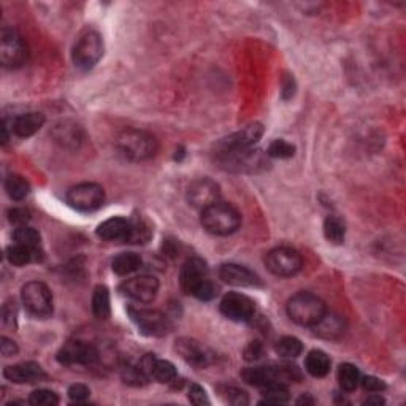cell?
Segmentation results:
<instances>
[{"label":"cell","instance_id":"6da1fadb","mask_svg":"<svg viewBox=\"0 0 406 406\" xmlns=\"http://www.w3.org/2000/svg\"><path fill=\"white\" fill-rule=\"evenodd\" d=\"M180 284L186 293H191L203 302L211 300L218 293V287L210 278V270L205 262L199 258H192L184 262L180 273Z\"/></svg>","mask_w":406,"mask_h":406},{"label":"cell","instance_id":"7a4b0ae2","mask_svg":"<svg viewBox=\"0 0 406 406\" xmlns=\"http://www.w3.org/2000/svg\"><path fill=\"white\" fill-rule=\"evenodd\" d=\"M244 381L251 386L265 387L269 384H286L292 381H300L302 373L296 365L289 363H276V365L267 367H253L246 368L242 373Z\"/></svg>","mask_w":406,"mask_h":406},{"label":"cell","instance_id":"3957f363","mask_svg":"<svg viewBox=\"0 0 406 406\" xmlns=\"http://www.w3.org/2000/svg\"><path fill=\"white\" fill-rule=\"evenodd\" d=\"M117 149L122 156L133 162H140L153 157L157 151V142L151 133L138 129H126L116 140Z\"/></svg>","mask_w":406,"mask_h":406},{"label":"cell","instance_id":"277c9868","mask_svg":"<svg viewBox=\"0 0 406 406\" xmlns=\"http://www.w3.org/2000/svg\"><path fill=\"white\" fill-rule=\"evenodd\" d=\"M240 224L242 216L237 208L229 203L218 202L202 211V226L213 235H231L238 231Z\"/></svg>","mask_w":406,"mask_h":406},{"label":"cell","instance_id":"5b68a950","mask_svg":"<svg viewBox=\"0 0 406 406\" xmlns=\"http://www.w3.org/2000/svg\"><path fill=\"white\" fill-rule=\"evenodd\" d=\"M287 314L298 325L313 327L327 311L325 303L318 296L309 292H298L287 302Z\"/></svg>","mask_w":406,"mask_h":406},{"label":"cell","instance_id":"8992f818","mask_svg":"<svg viewBox=\"0 0 406 406\" xmlns=\"http://www.w3.org/2000/svg\"><path fill=\"white\" fill-rule=\"evenodd\" d=\"M269 156V154H267ZM267 156L259 149L244 148V149H233V151H222L218 153L219 162L222 164L224 168L231 170V172H259L264 170L269 164Z\"/></svg>","mask_w":406,"mask_h":406},{"label":"cell","instance_id":"52a82bcc","mask_svg":"<svg viewBox=\"0 0 406 406\" xmlns=\"http://www.w3.org/2000/svg\"><path fill=\"white\" fill-rule=\"evenodd\" d=\"M104 55V40L97 32L89 30L81 35L73 48V64L79 70L88 72Z\"/></svg>","mask_w":406,"mask_h":406},{"label":"cell","instance_id":"ba28073f","mask_svg":"<svg viewBox=\"0 0 406 406\" xmlns=\"http://www.w3.org/2000/svg\"><path fill=\"white\" fill-rule=\"evenodd\" d=\"M28 45L14 29L3 28L0 34V62L7 68H18L28 61Z\"/></svg>","mask_w":406,"mask_h":406},{"label":"cell","instance_id":"9c48e42d","mask_svg":"<svg viewBox=\"0 0 406 406\" xmlns=\"http://www.w3.org/2000/svg\"><path fill=\"white\" fill-rule=\"evenodd\" d=\"M23 304L35 318H48L52 313V296L48 286L39 281H30L21 291Z\"/></svg>","mask_w":406,"mask_h":406},{"label":"cell","instance_id":"30bf717a","mask_svg":"<svg viewBox=\"0 0 406 406\" xmlns=\"http://www.w3.org/2000/svg\"><path fill=\"white\" fill-rule=\"evenodd\" d=\"M130 319L137 324L142 334L149 336H164L173 329L172 320L167 314L157 311V309H143L129 308Z\"/></svg>","mask_w":406,"mask_h":406},{"label":"cell","instance_id":"8fae6325","mask_svg":"<svg viewBox=\"0 0 406 406\" xmlns=\"http://www.w3.org/2000/svg\"><path fill=\"white\" fill-rule=\"evenodd\" d=\"M105 200L102 186L95 183H81L67 192V202L73 210L90 213L99 210Z\"/></svg>","mask_w":406,"mask_h":406},{"label":"cell","instance_id":"7c38bea8","mask_svg":"<svg viewBox=\"0 0 406 406\" xmlns=\"http://www.w3.org/2000/svg\"><path fill=\"white\" fill-rule=\"evenodd\" d=\"M265 265L275 276L289 278L302 270L303 260L296 249L276 248L267 254Z\"/></svg>","mask_w":406,"mask_h":406},{"label":"cell","instance_id":"4fadbf2b","mask_svg":"<svg viewBox=\"0 0 406 406\" xmlns=\"http://www.w3.org/2000/svg\"><path fill=\"white\" fill-rule=\"evenodd\" d=\"M57 360L64 365H94L99 360V352L84 341H68L59 351Z\"/></svg>","mask_w":406,"mask_h":406},{"label":"cell","instance_id":"5bb4252c","mask_svg":"<svg viewBox=\"0 0 406 406\" xmlns=\"http://www.w3.org/2000/svg\"><path fill=\"white\" fill-rule=\"evenodd\" d=\"M221 191L216 181L210 178H200L194 181L188 189V202L191 206L203 211L205 208L215 205L219 202Z\"/></svg>","mask_w":406,"mask_h":406},{"label":"cell","instance_id":"9a60e30c","mask_svg":"<svg viewBox=\"0 0 406 406\" xmlns=\"http://www.w3.org/2000/svg\"><path fill=\"white\" fill-rule=\"evenodd\" d=\"M121 291L132 300L140 303H151L159 292V281L154 276L142 275L130 278L122 282Z\"/></svg>","mask_w":406,"mask_h":406},{"label":"cell","instance_id":"2e32d148","mask_svg":"<svg viewBox=\"0 0 406 406\" xmlns=\"http://www.w3.org/2000/svg\"><path fill=\"white\" fill-rule=\"evenodd\" d=\"M254 311V302L243 293L231 292L221 302V313L233 322H248L253 319Z\"/></svg>","mask_w":406,"mask_h":406},{"label":"cell","instance_id":"e0dca14e","mask_svg":"<svg viewBox=\"0 0 406 406\" xmlns=\"http://www.w3.org/2000/svg\"><path fill=\"white\" fill-rule=\"evenodd\" d=\"M264 129L262 126L254 122V124H249L244 127L243 130L235 132L232 135L219 142L218 145V153L222 151H233V149H244V148H253L255 143L260 140Z\"/></svg>","mask_w":406,"mask_h":406},{"label":"cell","instance_id":"ac0fdd59","mask_svg":"<svg viewBox=\"0 0 406 406\" xmlns=\"http://www.w3.org/2000/svg\"><path fill=\"white\" fill-rule=\"evenodd\" d=\"M175 349L183 359L189 363V365L195 368H203L210 365L211 354L208 352L205 346L200 345L199 341L191 340V338H181L176 341Z\"/></svg>","mask_w":406,"mask_h":406},{"label":"cell","instance_id":"d6986e66","mask_svg":"<svg viewBox=\"0 0 406 406\" xmlns=\"http://www.w3.org/2000/svg\"><path fill=\"white\" fill-rule=\"evenodd\" d=\"M3 376L8 381L16 384H24V383H37L40 379H45L46 375L39 363L35 362H23L16 363V365H10L3 370Z\"/></svg>","mask_w":406,"mask_h":406},{"label":"cell","instance_id":"ffe728a7","mask_svg":"<svg viewBox=\"0 0 406 406\" xmlns=\"http://www.w3.org/2000/svg\"><path fill=\"white\" fill-rule=\"evenodd\" d=\"M219 278L227 284L237 287H254L259 284V278L253 271L237 264H224L219 269Z\"/></svg>","mask_w":406,"mask_h":406},{"label":"cell","instance_id":"44dd1931","mask_svg":"<svg viewBox=\"0 0 406 406\" xmlns=\"http://www.w3.org/2000/svg\"><path fill=\"white\" fill-rule=\"evenodd\" d=\"M130 221L124 218H111L106 219L97 227V235L106 242H126L129 238Z\"/></svg>","mask_w":406,"mask_h":406},{"label":"cell","instance_id":"7402d4cb","mask_svg":"<svg viewBox=\"0 0 406 406\" xmlns=\"http://www.w3.org/2000/svg\"><path fill=\"white\" fill-rule=\"evenodd\" d=\"M314 334L325 340H336L345 334V319L336 313L325 311L316 324L313 325Z\"/></svg>","mask_w":406,"mask_h":406},{"label":"cell","instance_id":"603a6c76","mask_svg":"<svg viewBox=\"0 0 406 406\" xmlns=\"http://www.w3.org/2000/svg\"><path fill=\"white\" fill-rule=\"evenodd\" d=\"M45 124V116L37 111L24 113L16 117L13 121V132L18 137H30L35 132H39Z\"/></svg>","mask_w":406,"mask_h":406},{"label":"cell","instance_id":"cb8c5ba5","mask_svg":"<svg viewBox=\"0 0 406 406\" xmlns=\"http://www.w3.org/2000/svg\"><path fill=\"white\" fill-rule=\"evenodd\" d=\"M14 243L23 244L28 249L32 251V254L35 255L37 260H40L44 258V249H41V238L40 233L35 231V229L28 227V226H21L19 229H16V232L13 235Z\"/></svg>","mask_w":406,"mask_h":406},{"label":"cell","instance_id":"d4e9b609","mask_svg":"<svg viewBox=\"0 0 406 406\" xmlns=\"http://www.w3.org/2000/svg\"><path fill=\"white\" fill-rule=\"evenodd\" d=\"M55 135L56 142L61 143L64 148H78L79 143L83 140V132L77 124L73 122H62L55 127Z\"/></svg>","mask_w":406,"mask_h":406},{"label":"cell","instance_id":"484cf974","mask_svg":"<svg viewBox=\"0 0 406 406\" xmlns=\"http://www.w3.org/2000/svg\"><path fill=\"white\" fill-rule=\"evenodd\" d=\"M304 368L314 378H324L330 371V359L324 351L314 349L304 359Z\"/></svg>","mask_w":406,"mask_h":406},{"label":"cell","instance_id":"4316f807","mask_svg":"<svg viewBox=\"0 0 406 406\" xmlns=\"http://www.w3.org/2000/svg\"><path fill=\"white\" fill-rule=\"evenodd\" d=\"M142 258L135 253H122L116 255L111 262V269L116 275L119 276H127L135 273V271L142 267Z\"/></svg>","mask_w":406,"mask_h":406},{"label":"cell","instance_id":"83f0119b","mask_svg":"<svg viewBox=\"0 0 406 406\" xmlns=\"http://www.w3.org/2000/svg\"><path fill=\"white\" fill-rule=\"evenodd\" d=\"M338 383L341 389L346 392L356 391L360 384V373L357 370V367L351 365V363H343V365H340Z\"/></svg>","mask_w":406,"mask_h":406},{"label":"cell","instance_id":"f1b7e54d","mask_svg":"<svg viewBox=\"0 0 406 406\" xmlns=\"http://www.w3.org/2000/svg\"><path fill=\"white\" fill-rule=\"evenodd\" d=\"M5 191H7L10 199L19 202L28 197L30 188H29V183L23 178V176L10 175L7 181H5Z\"/></svg>","mask_w":406,"mask_h":406},{"label":"cell","instance_id":"f546056e","mask_svg":"<svg viewBox=\"0 0 406 406\" xmlns=\"http://www.w3.org/2000/svg\"><path fill=\"white\" fill-rule=\"evenodd\" d=\"M93 311L99 319L110 316V292L105 286H97L93 296Z\"/></svg>","mask_w":406,"mask_h":406},{"label":"cell","instance_id":"4dcf8cb0","mask_svg":"<svg viewBox=\"0 0 406 406\" xmlns=\"http://www.w3.org/2000/svg\"><path fill=\"white\" fill-rule=\"evenodd\" d=\"M324 235L330 243H334V244L343 243L345 235H346V227H345L343 221H341L340 218L329 216L324 222Z\"/></svg>","mask_w":406,"mask_h":406},{"label":"cell","instance_id":"1f68e13d","mask_svg":"<svg viewBox=\"0 0 406 406\" xmlns=\"http://www.w3.org/2000/svg\"><path fill=\"white\" fill-rule=\"evenodd\" d=\"M262 395H264V400L260 403L281 405L289 402V391L284 384H269L262 387Z\"/></svg>","mask_w":406,"mask_h":406},{"label":"cell","instance_id":"d6a6232c","mask_svg":"<svg viewBox=\"0 0 406 406\" xmlns=\"http://www.w3.org/2000/svg\"><path fill=\"white\" fill-rule=\"evenodd\" d=\"M151 227L149 224L142 218H135L130 221V231L127 243H146L151 238Z\"/></svg>","mask_w":406,"mask_h":406},{"label":"cell","instance_id":"836d02e7","mask_svg":"<svg viewBox=\"0 0 406 406\" xmlns=\"http://www.w3.org/2000/svg\"><path fill=\"white\" fill-rule=\"evenodd\" d=\"M276 352L281 357H286V359H296L302 354L303 346L300 340L296 338V336H284L276 343Z\"/></svg>","mask_w":406,"mask_h":406},{"label":"cell","instance_id":"e575fe53","mask_svg":"<svg viewBox=\"0 0 406 406\" xmlns=\"http://www.w3.org/2000/svg\"><path fill=\"white\" fill-rule=\"evenodd\" d=\"M7 259H8L10 264L16 265V267H23L26 264H30V262L37 260L30 249L23 246V244H18V243H14V244H12V246L7 248Z\"/></svg>","mask_w":406,"mask_h":406},{"label":"cell","instance_id":"d590c367","mask_svg":"<svg viewBox=\"0 0 406 406\" xmlns=\"http://www.w3.org/2000/svg\"><path fill=\"white\" fill-rule=\"evenodd\" d=\"M121 376L124 379V383L130 384V386H143L148 381V376L143 373L140 365H132V363L122 365Z\"/></svg>","mask_w":406,"mask_h":406},{"label":"cell","instance_id":"8d00e7d4","mask_svg":"<svg viewBox=\"0 0 406 406\" xmlns=\"http://www.w3.org/2000/svg\"><path fill=\"white\" fill-rule=\"evenodd\" d=\"M267 154L275 159H289L296 154V146L291 145V143H287L286 140H275L269 146Z\"/></svg>","mask_w":406,"mask_h":406},{"label":"cell","instance_id":"74e56055","mask_svg":"<svg viewBox=\"0 0 406 406\" xmlns=\"http://www.w3.org/2000/svg\"><path fill=\"white\" fill-rule=\"evenodd\" d=\"M29 403L34 406H55L59 403V397L52 391H48V389H39V391L30 394Z\"/></svg>","mask_w":406,"mask_h":406},{"label":"cell","instance_id":"f35d334b","mask_svg":"<svg viewBox=\"0 0 406 406\" xmlns=\"http://www.w3.org/2000/svg\"><path fill=\"white\" fill-rule=\"evenodd\" d=\"M221 394L224 400H226L227 403L235 405V406H243V405H248L249 403V398L244 391L238 387H222L221 389Z\"/></svg>","mask_w":406,"mask_h":406},{"label":"cell","instance_id":"ab89813d","mask_svg":"<svg viewBox=\"0 0 406 406\" xmlns=\"http://www.w3.org/2000/svg\"><path fill=\"white\" fill-rule=\"evenodd\" d=\"M89 387L84 386V384H73V386L68 389V397H70L72 402L75 403H83L89 398Z\"/></svg>","mask_w":406,"mask_h":406},{"label":"cell","instance_id":"60d3db41","mask_svg":"<svg viewBox=\"0 0 406 406\" xmlns=\"http://www.w3.org/2000/svg\"><path fill=\"white\" fill-rule=\"evenodd\" d=\"M189 400L191 403L194 405H210V398H208V395L205 392V389L200 387L199 384H192L191 389H189Z\"/></svg>","mask_w":406,"mask_h":406},{"label":"cell","instance_id":"b9f144b4","mask_svg":"<svg viewBox=\"0 0 406 406\" xmlns=\"http://www.w3.org/2000/svg\"><path fill=\"white\" fill-rule=\"evenodd\" d=\"M360 383H362V387L368 392H381L386 389V384L376 376H365L363 379H360Z\"/></svg>","mask_w":406,"mask_h":406},{"label":"cell","instance_id":"7bdbcfd3","mask_svg":"<svg viewBox=\"0 0 406 406\" xmlns=\"http://www.w3.org/2000/svg\"><path fill=\"white\" fill-rule=\"evenodd\" d=\"M262 351H264V348H262L259 341H251V343L246 346V349H244V357H246V360L254 362L260 359Z\"/></svg>","mask_w":406,"mask_h":406},{"label":"cell","instance_id":"ee69618b","mask_svg":"<svg viewBox=\"0 0 406 406\" xmlns=\"http://www.w3.org/2000/svg\"><path fill=\"white\" fill-rule=\"evenodd\" d=\"M0 352H2L3 357H12L18 352V346L13 340H8L7 336H2L0 340Z\"/></svg>","mask_w":406,"mask_h":406},{"label":"cell","instance_id":"f6af8a7d","mask_svg":"<svg viewBox=\"0 0 406 406\" xmlns=\"http://www.w3.org/2000/svg\"><path fill=\"white\" fill-rule=\"evenodd\" d=\"M281 93H282V99H291L293 93H296V81H293V78L289 77V75H286L284 79H282Z\"/></svg>","mask_w":406,"mask_h":406},{"label":"cell","instance_id":"bcb514c9","mask_svg":"<svg viewBox=\"0 0 406 406\" xmlns=\"http://www.w3.org/2000/svg\"><path fill=\"white\" fill-rule=\"evenodd\" d=\"M10 219H12V222L24 224L26 221H29V211L19 210V208H14V210L10 211Z\"/></svg>","mask_w":406,"mask_h":406},{"label":"cell","instance_id":"7dc6e473","mask_svg":"<svg viewBox=\"0 0 406 406\" xmlns=\"http://www.w3.org/2000/svg\"><path fill=\"white\" fill-rule=\"evenodd\" d=\"M384 403V398L381 395H371V397H368L365 400V405H383Z\"/></svg>","mask_w":406,"mask_h":406}]
</instances>
